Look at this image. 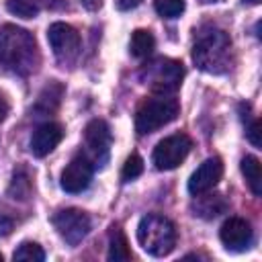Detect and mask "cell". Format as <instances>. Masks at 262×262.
I'll return each instance as SVG.
<instances>
[{
  "instance_id": "obj_1",
  "label": "cell",
  "mask_w": 262,
  "mask_h": 262,
  "mask_svg": "<svg viewBox=\"0 0 262 262\" xmlns=\"http://www.w3.org/2000/svg\"><path fill=\"white\" fill-rule=\"evenodd\" d=\"M41 61L37 41L33 33L16 25H4L0 29V66L12 74L29 76Z\"/></svg>"
},
{
  "instance_id": "obj_2",
  "label": "cell",
  "mask_w": 262,
  "mask_h": 262,
  "mask_svg": "<svg viewBox=\"0 0 262 262\" xmlns=\"http://www.w3.org/2000/svg\"><path fill=\"white\" fill-rule=\"evenodd\" d=\"M192 61L203 72L225 74L233 63V49L229 35L215 25L201 27L194 33Z\"/></svg>"
},
{
  "instance_id": "obj_3",
  "label": "cell",
  "mask_w": 262,
  "mask_h": 262,
  "mask_svg": "<svg viewBox=\"0 0 262 262\" xmlns=\"http://www.w3.org/2000/svg\"><path fill=\"white\" fill-rule=\"evenodd\" d=\"M137 242L149 256H168L176 246V227L168 217L149 213L137 225Z\"/></svg>"
},
{
  "instance_id": "obj_4",
  "label": "cell",
  "mask_w": 262,
  "mask_h": 262,
  "mask_svg": "<svg viewBox=\"0 0 262 262\" xmlns=\"http://www.w3.org/2000/svg\"><path fill=\"white\" fill-rule=\"evenodd\" d=\"M178 100L172 94H154L139 104L135 115V131L139 135L154 133L160 127L172 123L178 117Z\"/></svg>"
},
{
  "instance_id": "obj_5",
  "label": "cell",
  "mask_w": 262,
  "mask_h": 262,
  "mask_svg": "<svg viewBox=\"0 0 262 262\" xmlns=\"http://www.w3.org/2000/svg\"><path fill=\"white\" fill-rule=\"evenodd\" d=\"M139 78L154 94H174L184 78V68L180 61L170 57H156L143 63Z\"/></svg>"
},
{
  "instance_id": "obj_6",
  "label": "cell",
  "mask_w": 262,
  "mask_h": 262,
  "mask_svg": "<svg viewBox=\"0 0 262 262\" xmlns=\"http://www.w3.org/2000/svg\"><path fill=\"white\" fill-rule=\"evenodd\" d=\"M190 147H192V141L188 135H184V133L168 135L154 147L151 162L158 170H174L176 166H180L184 162Z\"/></svg>"
},
{
  "instance_id": "obj_7",
  "label": "cell",
  "mask_w": 262,
  "mask_h": 262,
  "mask_svg": "<svg viewBox=\"0 0 262 262\" xmlns=\"http://www.w3.org/2000/svg\"><path fill=\"white\" fill-rule=\"evenodd\" d=\"M51 223L70 246H78L90 231V217L80 209H61L51 217Z\"/></svg>"
},
{
  "instance_id": "obj_8",
  "label": "cell",
  "mask_w": 262,
  "mask_h": 262,
  "mask_svg": "<svg viewBox=\"0 0 262 262\" xmlns=\"http://www.w3.org/2000/svg\"><path fill=\"white\" fill-rule=\"evenodd\" d=\"M47 41L61 63L74 61L80 53V33L68 23H53L47 29Z\"/></svg>"
},
{
  "instance_id": "obj_9",
  "label": "cell",
  "mask_w": 262,
  "mask_h": 262,
  "mask_svg": "<svg viewBox=\"0 0 262 262\" xmlns=\"http://www.w3.org/2000/svg\"><path fill=\"white\" fill-rule=\"evenodd\" d=\"M113 135H111V127L102 121V119H92L86 129H84V145H86V156L88 160L96 166H102L108 158V147H111Z\"/></svg>"
},
{
  "instance_id": "obj_10",
  "label": "cell",
  "mask_w": 262,
  "mask_h": 262,
  "mask_svg": "<svg viewBox=\"0 0 262 262\" xmlns=\"http://www.w3.org/2000/svg\"><path fill=\"white\" fill-rule=\"evenodd\" d=\"M92 172H94V164L88 160V156L86 154H78L63 168L59 184H61V188L66 192L78 194V192H82V190L88 188V184L92 180Z\"/></svg>"
},
{
  "instance_id": "obj_11",
  "label": "cell",
  "mask_w": 262,
  "mask_h": 262,
  "mask_svg": "<svg viewBox=\"0 0 262 262\" xmlns=\"http://www.w3.org/2000/svg\"><path fill=\"white\" fill-rule=\"evenodd\" d=\"M219 237H221V244L229 252H244V250H248L252 246L254 231H252V225L246 219H242V217H229L221 225Z\"/></svg>"
},
{
  "instance_id": "obj_12",
  "label": "cell",
  "mask_w": 262,
  "mask_h": 262,
  "mask_svg": "<svg viewBox=\"0 0 262 262\" xmlns=\"http://www.w3.org/2000/svg\"><path fill=\"white\" fill-rule=\"evenodd\" d=\"M221 174H223V164L219 158H209L205 160L190 176L188 180V192L192 196L196 194H203V192H209L219 180H221Z\"/></svg>"
},
{
  "instance_id": "obj_13",
  "label": "cell",
  "mask_w": 262,
  "mask_h": 262,
  "mask_svg": "<svg viewBox=\"0 0 262 262\" xmlns=\"http://www.w3.org/2000/svg\"><path fill=\"white\" fill-rule=\"evenodd\" d=\"M63 139V127L59 123H53V121H47V123H41L33 135H31V154L35 158H45L47 154H51L57 143Z\"/></svg>"
},
{
  "instance_id": "obj_14",
  "label": "cell",
  "mask_w": 262,
  "mask_h": 262,
  "mask_svg": "<svg viewBox=\"0 0 262 262\" xmlns=\"http://www.w3.org/2000/svg\"><path fill=\"white\" fill-rule=\"evenodd\" d=\"M61 96H63V86L57 82V80H51L39 94L37 102H35V113L39 115H51L57 111L59 102H61Z\"/></svg>"
},
{
  "instance_id": "obj_15",
  "label": "cell",
  "mask_w": 262,
  "mask_h": 262,
  "mask_svg": "<svg viewBox=\"0 0 262 262\" xmlns=\"http://www.w3.org/2000/svg\"><path fill=\"white\" fill-rule=\"evenodd\" d=\"M227 209V203L221 194H196V201L192 205V211L196 217L203 219H213L217 215H221Z\"/></svg>"
},
{
  "instance_id": "obj_16",
  "label": "cell",
  "mask_w": 262,
  "mask_h": 262,
  "mask_svg": "<svg viewBox=\"0 0 262 262\" xmlns=\"http://www.w3.org/2000/svg\"><path fill=\"white\" fill-rule=\"evenodd\" d=\"M106 258L111 262H125V260H131V250H129V242L123 233V229L119 225H113L111 227V233H108V254Z\"/></svg>"
},
{
  "instance_id": "obj_17",
  "label": "cell",
  "mask_w": 262,
  "mask_h": 262,
  "mask_svg": "<svg viewBox=\"0 0 262 262\" xmlns=\"http://www.w3.org/2000/svg\"><path fill=\"white\" fill-rule=\"evenodd\" d=\"M239 168H242V174H244L250 190L256 196H260L262 194V168H260V160L254 158V156H246L242 160Z\"/></svg>"
},
{
  "instance_id": "obj_18",
  "label": "cell",
  "mask_w": 262,
  "mask_h": 262,
  "mask_svg": "<svg viewBox=\"0 0 262 262\" xmlns=\"http://www.w3.org/2000/svg\"><path fill=\"white\" fill-rule=\"evenodd\" d=\"M129 49H131V55H135V57H149L151 51L156 49V37L151 35V31L137 29L131 35Z\"/></svg>"
},
{
  "instance_id": "obj_19",
  "label": "cell",
  "mask_w": 262,
  "mask_h": 262,
  "mask_svg": "<svg viewBox=\"0 0 262 262\" xmlns=\"http://www.w3.org/2000/svg\"><path fill=\"white\" fill-rule=\"evenodd\" d=\"M6 8L20 18H35L39 14V0H6Z\"/></svg>"
},
{
  "instance_id": "obj_20",
  "label": "cell",
  "mask_w": 262,
  "mask_h": 262,
  "mask_svg": "<svg viewBox=\"0 0 262 262\" xmlns=\"http://www.w3.org/2000/svg\"><path fill=\"white\" fill-rule=\"evenodd\" d=\"M12 260H27V262H41L45 260V252L39 244L35 242H23L14 254H12Z\"/></svg>"
},
{
  "instance_id": "obj_21",
  "label": "cell",
  "mask_w": 262,
  "mask_h": 262,
  "mask_svg": "<svg viewBox=\"0 0 262 262\" xmlns=\"http://www.w3.org/2000/svg\"><path fill=\"white\" fill-rule=\"evenodd\" d=\"M154 8L164 18H176L184 12V0H154Z\"/></svg>"
},
{
  "instance_id": "obj_22",
  "label": "cell",
  "mask_w": 262,
  "mask_h": 262,
  "mask_svg": "<svg viewBox=\"0 0 262 262\" xmlns=\"http://www.w3.org/2000/svg\"><path fill=\"white\" fill-rule=\"evenodd\" d=\"M31 192V180L29 174L25 170H16L12 176V184H10V194H14V199H29Z\"/></svg>"
},
{
  "instance_id": "obj_23",
  "label": "cell",
  "mask_w": 262,
  "mask_h": 262,
  "mask_svg": "<svg viewBox=\"0 0 262 262\" xmlns=\"http://www.w3.org/2000/svg\"><path fill=\"white\" fill-rule=\"evenodd\" d=\"M141 172H143V160H141L137 154H131V156L125 160V164H123L121 178H123V182H129V180H135Z\"/></svg>"
},
{
  "instance_id": "obj_24",
  "label": "cell",
  "mask_w": 262,
  "mask_h": 262,
  "mask_svg": "<svg viewBox=\"0 0 262 262\" xmlns=\"http://www.w3.org/2000/svg\"><path fill=\"white\" fill-rule=\"evenodd\" d=\"M246 135H248V139L252 141V145H260V121L256 119V121H252L250 123V127H248V131H246Z\"/></svg>"
},
{
  "instance_id": "obj_25",
  "label": "cell",
  "mask_w": 262,
  "mask_h": 262,
  "mask_svg": "<svg viewBox=\"0 0 262 262\" xmlns=\"http://www.w3.org/2000/svg\"><path fill=\"white\" fill-rule=\"evenodd\" d=\"M139 4H141V0H117L119 10H131V8H137Z\"/></svg>"
},
{
  "instance_id": "obj_26",
  "label": "cell",
  "mask_w": 262,
  "mask_h": 262,
  "mask_svg": "<svg viewBox=\"0 0 262 262\" xmlns=\"http://www.w3.org/2000/svg\"><path fill=\"white\" fill-rule=\"evenodd\" d=\"M86 10H98L102 6V0H80Z\"/></svg>"
},
{
  "instance_id": "obj_27",
  "label": "cell",
  "mask_w": 262,
  "mask_h": 262,
  "mask_svg": "<svg viewBox=\"0 0 262 262\" xmlns=\"http://www.w3.org/2000/svg\"><path fill=\"white\" fill-rule=\"evenodd\" d=\"M6 115H8V102H6V98L0 94V123L6 119Z\"/></svg>"
},
{
  "instance_id": "obj_28",
  "label": "cell",
  "mask_w": 262,
  "mask_h": 262,
  "mask_svg": "<svg viewBox=\"0 0 262 262\" xmlns=\"http://www.w3.org/2000/svg\"><path fill=\"white\" fill-rule=\"evenodd\" d=\"M45 4H47L49 8H53V10H55V8H61V6L66 4V0H45Z\"/></svg>"
},
{
  "instance_id": "obj_29",
  "label": "cell",
  "mask_w": 262,
  "mask_h": 262,
  "mask_svg": "<svg viewBox=\"0 0 262 262\" xmlns=\"http://www.w3.org/2000/svg\"><path fill=\"white\" fill-rule=\"evenodd\" d=\"M244 2H248V4H260V0H244Z\"/></svg>"
},
{
  "instance_id": "obj_30",
  "label": "cell",
  "mask_w": 262,
  "mask_h": 262,
  "mask_svg": "<svg viewBox=\"0 0 262 262\" xmlns=\"http://www.w3.org/2000/svg\"><path fill=\"white\" fill-rule=\"evenodd\" d=\"M203 2H217V0H203Z\"/></svg>"
},
{
  "instance_id": "obj_31",
  "label": "cell",
  "mask_w": 262,
  "mask_h": 262,
  "mask_svg": "<svg viewBox=\"0 0 262 262\" xmlns=\"http://www.w3.org/2000/svg\"><path fill=\"white\" fill-rule=\"evenodd\" d=\"M0 262H2V254H0Z\"/></svg>"
}]
</instances>
